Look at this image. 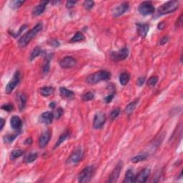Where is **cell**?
Listing matches in <instances>:
<instances>
[{"label":"cell","mask_w":183,"mask_h":183,"mask_svg":"<svg viewBox=\"0 0 183 183\" xmlns=\"http://www.w3.org/2000/svg\"><path fill=\"white\" fill-rule=\"evenodd\" d=\"M42 23L39 22L34 27L25 33L21 38L19 39L18 45L20 47H24L32 41V39L37 36V34L42 30Z\"/></svg>","instance_id":"6da1fadb"},{"label":"cell","mask_w":183,"mask_h":183,"mask_svg":"<svg viewBox=\"0 0 183 183\" xmlns=\"http://www.w3.org/2000/svg\"><path fill=\"white\" fill-rule=\"evenodd\" d=\"M111 77L110 72L105 70H100L95 73L89 74L86 79L87 82L89 84H95L102 81H107Z\"/></svg>","instance_id":"7a4b0ae2"},{"label":"cell","mask_w":183,"mask_h":183,"mask_svg":"<svg viewBox=\"0 0 183 183\" xmlns=\"http://www.w3.org/2000/svg\"><path fill=\"white\" fill-rule=\"evenodd\" d=\"M179 7V2L178 1H169L163 5H162L158 8L157 13L159 15H164L172 12H174L178 9Z\"/></svg>","instance_id":"3957f363"},{"label":"cell","mask_w":183,"mask_h":183,"mask_svg":"<svg viewBox=\"0 0 183 183\" xmlns=\"http://www.w3.org/2000/svg\"><path fill=\"white\" fill-rule=\"evenodd\" d=\"M95 168L94 166H87L82 170L79 175L78 181L81 183H87L90 182L95 174Z\"/></svg>","instance_id":"277c9868"},{"label":"cell","mask_w":183,"mask_h":183,"mask_svg":"<svg viewBox=\"0 0 183 183\" xmlns=\"http://www.w3.org/2000/svg\"><path fill=\"white\" fill-rule=\"evenodd\" d=\"M83 156H84V151L82 147H79L75 149H74V151L72 152L71 155H70V157L68 158L67 163L71 165H75L77 164L79 162H80L82 160Z\"/></svg>","instance_id":"5b68a950"},{"label":"cell","mask_w":183,"mask_h":183,"mask_svg":"<svg viewBox=\"0 0 183 183\" xmlns=\"http://www.w3.org/2000/svg\"><path fill=\"white\" fill-rule=\"evenodd\" d=\"M138 11L143 16L150 15L155 12V9L151 2H143L139 6Z\"/></svg>","instance_id":"8992f818"},{"label":"cell","mask_w":183,"mask_h":183,"mask_svg":"<svg viewBox=\"0 0 183 183\" xmlns=\"http://www.w3.org/2000/svg\"><path fill=\"white\" fill-rule=\"evenodd\" d=\"M128 55H129L128 49L126 48V47H124V48L121 49L119 51L112 52L111 54H110V58H111L112 61L119 62L127 59L128 57Z\"/></svg>","instance_id":"52a82bcc"},{"label":"cell","mask_w":183,"mask_h":183,"mask_svg":"<svg viewBox=\"0 0 183 183\" xmlns=\"http://www.w3.org/2000/svg\"><path fill=\"white\" fill-rule=\"evenodd\" d=\"M20 71H16L14 73L13 77L12 80L8 82L5 88L6 94H10L12 91L15 89V87L17 86V84L20 83Z\"/></svg>","instance_id":"ba28073f"},{"label":"cell","mask_w":183,"mask_h":183,"mask_svg":"<svg viewBox=\"0 0 183 183\" xmlns=\"http://www.w3.org/2000/svg\"><path fill=\"white\" fill-rule=\"evenodd\" d=\"M106 122V116L104 112H99L95 114L93 120V127L96 130L101 129Z\"/></svg>","instance_id":"9c48e42d"},{"label":"cell","mask_w":183,"mask_h":183,"mask_svg":"<svg viewBox=\"0 0 183 183\" xmlns=\"http://www.w3.org/2000/svg\"><path fill=\"white\" fill-rule=\"evenodd\" d=\"M122 166H123V164H122V162H119L116 167H114V169L113 170V171L112 172L111 174H110L109 179H108L107 182H116L119 178L120 174L121 173L122 169Z\"/></svg>","instance_id":"30bf717a"},{"label":"cell","mask_w":183,"mask_h":183,"mask_svg":"<svg viewBox=\"0 0 183 183\" xmlns=\"http://www.w3.org/2000/svg\"><path fill=\"white\" fill-rule=\"evenodd\" d=\"M77 64V60L74 57H65L63 58L61 61L59 62V65L63 69H69L72 68Z\"/></svg>","instance_id":"8fae6325"},{"label":"cell","mask_w":183,"mask_h":183,"mask_svg":"<svg viewBox=\"0 0 183 183\" xmlns=\"http://www.w3.org/2000/svg\"><path fill=\"white\" fill-rule=\"evenodd\" d=\"M128 9L129 4L127 2H122L120 5H118L117 7L114 8L112 14H113V16H114V17H119L120 16L122 15V14L127 12Z\"/></svg>","instance_id":"7c38bea8"},{"label":"cell","mask_w":183,"mask_h":183,"mask_svg":"<svg viewBox=\"0 0 183 183\" xmlns=\"http://www.w3.org/2000/svg\"><path fill=\"white\" fill-rule=\"evenodd\" d=\"M51 132L49 130L45 131L41 135L39 139V146L41 148H45V147L48 145V143L49 142L51 139Z\"/></svg>","instance_id":"4fadbf2b"},{"label":"cell","mask_w":183,"mask_h":183,"mask_svg":"<svg viewBox=\"0 0 183 183\" xmlns=\"http://www.w3.org/2000/svg\"><path fill=\"white\" fill-rule=\"evenodd\" d=\"M149 174H150V169H149V168H145L144 170H142L140 173L135 177V182H145L147 180V179H148Z\"/></svg>","instance_id":"5bb4252c"},{"label":"cell","mask_w":183,"mask_h":183,"mask_svg":"<svg viewBox=\"0 0 183 183\" xmlns=\"http://www.w3.org/2000/svg\"><path fill=\"white\" fill-rule=\"evenodd\" d=\"M136 27L137 32L138 33V34L140 35L142 38L146 37L149 30V24H147V23H137Z\"/></svg>","instance_id":"9a60e30c"},{"label":"cell","mask_w":183,"mask_h":183,"mask_svg":"<svg viewBox=\"0 0 183 183\" xmlns=\"http://www.w3.org/2000/svg\"><path fill=\"white\" fill-rule=\"evenodd\" d=\"M54 117H55L54 113H52V112L47 111L43 112V113L41 114L40 117H39V121L44 124H50L53 121Z\"/></svg>","instance_id":"2e32d148"},{"label":"cell","mask_w":183,"mask_h":183,"mask_svg":"<svg viewBox=\"0 0 183 183\" xmlns=\"http://www.w3.org/2000/svg\"><path fill=\"white\" fill-rule=\"evenodd\" d=\"M27 101V97L24 93L19 92L16 95V102H17L19 108H20L21 111H22L26 107Z\"/></svg>","instance_id":"e0dca14e"},{"label":"cell","mask_w":183,"mask_h":183,"mask_svg":"<svg viewBox=\"0 0 183 183\" xmlns=\"http://www.w3.org/2000/svg\"><path fill=\"white\" fill-rule=\"evenodd\" d=\"M49 3V2H46V1H43L41 2L38 5H37L34 9L32 10V14L33 16H37L40 15L45 12V10L46 9V6H47V4Z\"/></svg>","instance_id":"ac0fdd59"},{"label":"cell","mask_w":183,"mask_h":183,"mask_svg":"<svg viewBox=\"0 0 183 183\" xmlns=\"http://www.w3.org/2000/svg\"><path fill=\"white\" fill-rule=\"evenodd\" d=\"M10 124H11V127L14 130H20L22 125V120L20 119L18 116H13L10 120Z\"/></svg>","instance_id":"d6986e66"},{"label":"cell","mask_w":183,"mask_h":183,"mask_svg":"<svg viewBox=\"0 0 183 183\" xmlns=\"http://www.w3.org/2000/svg\"><path fill=\"white\" fill-rule=\"evenodd\" d=\"M59 94L62 98L66 99H71L74 97V93L73 92L63 87L59 88Z\"/></svg>","instance_id":"ffe728a7"},{"label":"cell","mask_w":183,"mask_h":183,"mask_svg":"<svg viewBox=\"0 0 183 183\" xmlns=\"http://www.w3.org/2000/svg\"><path fill=\"white\" fill-rule=\"evenodd\" d=\"M52 55H49L46 56L45 58V61H44L43 65H42V72L45 74H47L49 71V69H50V62L52 59Z\"/></svg>","instance_id":"44dd1931"},{"label":"cell","mask_w":183,"mask_h":183,"mask_svg":"<svg viewBox=\"0 0 183 183\" xmlns=\"http://www.w3.org/2000/svg\"><path fill=\"white\" fill-rule=\"evenodd\" d=\"M139 101H140V99H137L133 102H130L127 106L125 108V112L127 114L131 115V114L133 113V112L135 111V109H136L137 105H138Z\"/></svg>","instance_id":"7402d4cb"},{"label":"cell","mask_w":183,"mask_h":183,"mask_svg":"<svg viewBox=\"0 0 183 183\" xmlns=\"http://www.w3.org/2000/svg\"><path fill=\"white\" fill-rule=\"evenodd\" d=\"M55 92V89L52 87H44L39 89V93L44 97H49Z\"/></svg>","instance_id":"603a6c76"},{"label":"cell","mask_w":183,"mask_h":183,"mask_svg":"<svg viewBox=\"0 0 183 183\" xmlns=\"http://www.w3.org/2000/svg\"><path fill=\"white\" fill-rule=\"evenodd\" d=\"M149 155L147 153H142V154H140V155H137L136 156H135L134 157L132 158L131 161L133 163H140V162L145 161V160L147 159Z\"/></svg>","instance_id":"cb8c5ba5"},{"label":"cell","mask_w":183,"mask_h":183,"mask_svg":"<svg viewBox=\"0 0 183 183\" xmlns=\"http://www.w3.org/2000/svg\"><path fill=\"white\" fill-rule=\"evenodd\" d=\"M130 74L127 73V72H122V73L120 74L119 77L120 82L122 86H124V85L127 84L128 82H130Z\"/></svg>","instance_id":"d4e9b609"},{"label":"cell","mask_w":183,"mask_h":183,"mask_svg":"<svg viewBox=\"0 0 183 183\" xmlns=\"http://www.w3.org/2000/svg\"><path fill=\"white\" fill-rule=\"evenodd\" d=\"M135 174L133 173L132 170H128L125 174V178H124L123 182L124 183H132L135 182Z\"/></svg>","instance_id":"484cf974"},{"label":"cell","mask_w":183,"mask_h":183,"mask_svg":"<svg viewBox=\"0 0 183 183\" xmlns=\"http://www.w3.org/2000/svg\"><path fill=\"white\" fill-rule=\"evenodd\" d=\"M37 157H38V154L37 152L29 153L24 157V162L26 163H32L37 159Z\"/></svg>","instance_id":"4316f807"},{"label":"cell","mask_w":183,"mask_h":183,"mask_svg":"<svg viewBox=\"0 0 183 183\" xmlns=\"http://www.w3.org/2000/svg\"><path fill=\"white\" fill-rule=\"evenodd\" d=\"M69 136H70V134H69L68 132H64L63 134H62L61 135H60V137H59V140L57 141V142H56L55 147H54V149H56L57 147H59L60 145H61L62 143H63L64 141H65L66 139L68 138Z\"/></svg>","instance_id":"83f0119b"},{"label":"cell","mask_w":183,"mask_h":183,"mask_svg":"<svg viewBox=\"0 0 183 183\" xmlns=\"http://www.w3.org/2000/svg\"><path fill=\"white\" fill-rule=\"evenodd\" d=\"M85 39L84 35L82 34V32H77L74 34V36L70 39V42L74 43V42H80V41H84Z\"/></svg>","instance_id":"f1b7e54d"},{"label":"cell","mask_w":183,"mask_h":183,"mask_svg":"<svg viewBox=\"0 0 183 183\" xmlns=\"http://www.w3.org/2000/svg\"><path fill=\"white\" fill-rule=\"evenodd\" d=\"M24 154V151L22 150V149H14L11 152V156H10V158H11L12 160H14L17 158L22 157V156Z\"/></svg>","instance_id":"f546056e"},{"label":"cell","mask_w":183,"mask_h":183,"mask_svg":"<svg viewBox=\"0 0 183 183\" xmlns=\"http://www.w3.org/2000/svg\"><path fill=\"white\" fill-rule=\"evenodd\" d=\"M41 53H43V51H42V49H41V47H35V48L32 50V53H31L30 59L31 60V61H32L33 59H34L35 58H37L38 56L40 55Z\"/></svg>","instance_id":"4dcf8cb0"},{"label":"cell","mask_w":183,"mask_h":183,"mask_svg":"<svg viewBox=\"0 0 183 183\" xmlns=\"http://www.w3.org/2000/svg\"><path fill=\"white\" fill-rule=\"evenodd\" d=\"M95 98V95L94 93L91 92H86L84 93V95L82 96V99L84 102H87V101H90L92 100L93 99Z\"/></svg>","instance_id":"1f68e13d"},{"label":"cell","mask_w":183,"mask_h":183,"mask_svg":"<svg viewBox=\"0 0 183 183\" xmlns=\"http://www.w3.org/2000/svg\"><path fill=\"white\" fill-rule=\"evenodd\" d=\"M158 80H159V79H158L157 76L151 77L147 80V85L150 87H155L158 82Z\"/></svg>","instance_id":"d6a6232c"},{"label":"cell","mask_w":183,"mask_h":183,"mask_svg":"<svg viewBox=\"0 0 183 183\" xmlns=\"http://www.w3.org/2000/svg\"><path fill=\"white\" fill-rule=\"evenodd\" d=\"M120 114V108H116V109L112 110L111 113H110V115H109L110 120H114L115 119H117V118L119 117Z\"/></svg>","instance_id":"836d02e7"},{"label":"cell","mask_w":183,"mask_h":183,"mask_svg":"<svg viewBox=\"0 0 183 183\" xmlns=\"http://www.w3.org/2000/svg\"><path fill=\"white\" fill-rule=\"evenodd\" d=\"M17 135H18V133H15V134H13V135H7L4 137V140H5V142L7 143H11L15 140V138Z\"/></svg>","instance_id":"e575fe53"},{"label":"cell","mask_w":183,"mask_h":183,"mask_svg":"<svg viewBox=\"0 0 183 183\" xmlns=\"http://www.w3.org/2000/svg\"><path fill=\"white\" fill-rule=\"evenodd\" d=\"M64 109L62 107H58L56 109L55 113H54V115H55V117L56 118V119H59L60 117H62V115L64 114Z\"/></svg>","instance_id":"d590c367"},{"label":"cell","mask_w":183,"mask_h":183,"mask_svg":"<svg viewBox=\"0 0 183 183\" xmlns=\"http://www.w3.org/2000/svg\"><path fill=\"white\" fill-rule=\"evenodd\" d=\"M24 3V1H13L11 2V7L13 9H17Z\"/></svg>","instance_id":"8d00e7d4"},{"label":"cell","mask_w":183,"mask_h":183,"mask_svg":"<svg viewBox=\"0 0 183 183\" xmlns=\"http://www.w3.org/2000/svg\"><path fill=\"white\" fill-rule=\"evenodd\" d=\"M95 2L93 1H85L84 4H83V6H84V8L87 10H90L91 9H92L93 7H94Z\"/></svg>","instance_id":"74e56055"},{"label":"cell","mask_w":183,"mask_h":183,"mask_svg":"<svg viewBox=\"0 0 183 183\" xmlns=\"http://www.w3.org/2000/svg\"><path fill=\"white\" fill-rule=\"evenodd\" d=\"M2 109L5 110V111L11 112L14 109V106L11 104H5V105L2 106Z\"/></svg>","instance_id":"f35d334b"},{"label":"cell","mask_w":183,"mask_h":183,"mask_svg":"<svg viewBox=\"0 0 183 183\" xmlns=\"http://www.w3.org/2000/svg\"><path fill=\"white\" fill-rule=\"evenodd\" d=\"M113 98H114V94L109 95H107V96H106L105 97V102L107 104H109L112 101Z\"/></svg>","instance_id":"ab89813d"},{"label":"cell","mask_w":183,"mask_h":183,"mask_svg":"<svg viewBox=\"0 0 183 183\" xmlns=\"http://www.w3.org/2000/svg\"><path fill=\"white\" fill-rule=\"evenodd\" d=\"M76 3L77 2H74V1H67L66 3V8H68V9H71V8L73 7L74 6L76 5Z\"/></svg>","instance_id":"60d3db41"},{"label":"cell","mask_w":183,"mask_h":183,"mask_svg":"<svg viewBox=\"0 0 183 183\" xmlns=\"http://www.w3.org/2000/svg\"><path fill=\"white\" fill-rule=\"evenodd\" d=\"M168 40H169V37H168L167 36H165V37H163V38L160 39L159 44L160 45H164L167 42Z\"/></svg>","instance_id":"b9f144b4"},{"label":"cell","mask_w":183,"mask_h":183,"mask_svg":"<svg viewBox=\"0 0 183 183\" xmlns=\"http://www.w3.org/2000/svg\"><path fill=\"white\" fill-rule=\"evenodd\" d=\"M145 77H140L138 79V80H137V85H138V86L141 87L145 83Z\"/></svg>","instance_id":"7bdbcfd3"},{"label":"cell","mask_w":183,"mask_h":183,"mask_svg":"<svg viewBox=\"0 0 183 183\" xmlns=\"http://www.w3.org/2000/svg\"><path fill=\"white\" fill-rule=\"evenodd\" d=\"M182 25V15H180L178 20H177L176 26L177 27H181Z\"/></svg>","instance_id":"ee69618b"},{"label":"cell","mask_w":183,"mask_h":183,"mask_svg":"<svg viewBox=\"0 0 183 183\" xmlns=\"http://www.w3.org/2000/svg\"><path fill=\"white\" fill-rule=\"evenodd\" d=\"M27 25H23V26L21 27V28L20 29V31H19V32H18V33H16V34L15 37H18L19 35H20L21 33L22 32V31H24V30H25V29H27Z\"/></svg>","instance_id":"f6af8a7d"},{"label":"cell","mask_w":183,"mask_h":183,"mask_svg":"<svg viewBox=\"0 0 183 183\" xmlns=\"http://www.w3.org/2000/svg\"><path fill=\"white\" fill-rule=\"evenodd\" d=\"M166 25V24L164 22H160L159 24H158L157 25V28L159 29V30H163L164 28H165V27Z\"/></svg>","instance_id":"bcb514c9"},{"label":"cell","mask_w":183,"mask_h":183,"mask_svg":"<svg viewBox=\"0 0 183 183\" xmlns=\"http://www.w3.org/2000/svg\"><path fill=\"white\" fill-rule=\"evenodd\" d=\"M51 45L54 46V47H59V42L57 40H55V39H52V40L51 41Z\"/></svg>","instance_id":"7dc6e473"},{"label":"cell","mask_w":183,"mask_h":183,"mask_svg":"<svg viewBox=\"0 0 183 183\" xmlns=\"http://www.w3.org/2000/svg\"><path fill=\"white\" fill-rule=\"evenodd\" d=\"M32 143V139L31 137H29V138L27 139V140L24 141V145H31Z\"/></svg>","instance_id":"c3c4849f"},{"label":"cell","mask_w":183,"mask_h":183,"mask_svg":"<svg viewBox=\"0 0 183 183\" xmlns=\"http://www.w3.org/2000/svg\"><path fill=\"white\" fill-rule=\"evenodd\" d=\"M0 122H1V127H0V130H2V129L4 127V126H5V120L2 118H1L0 119Z\"/></svg>","instance_id":"681fc988"},{"label":"cell","mask_w":183,"mask_h":183,"mask_svg":"<svg viewBox=\"0 0 183 183\" xmlns=\"http://www.w3.org/2000/svg\"><path fill=\"white\" fill-rule=\"evenodd\" d=\"M49 107L52 108V109H55V108L56 107V103L55 102H51L50 104H49Z\"/></svg>","instance_id":"f907efd6"}]
</instances>
